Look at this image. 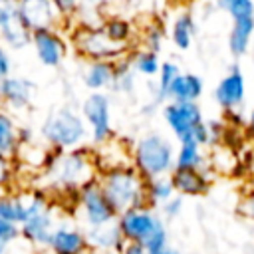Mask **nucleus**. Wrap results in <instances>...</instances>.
<instances>
[{
  "label": "nucleus",
  "mask_w": 254,
  "mask_h": 254,
  "mask_svg": "<svg viewBox=\"0 0 254 254\" xmlns=\"http://www.w3.org/2000/svg\"><path fill=\"white\" fill-rule=\"evenodd\" d=\"M99 183L109 202L117 210V214L127 208L151 210V200L145 190V181L141 179V175L133 165H125L101 173Z\"/></svg>",
  "instance_id": "nucleus-1"
},
{
  "label": "nucleus",
  "mask_w": 254,
  "mask_h": 254,
  "mask_svg": "<svg viewBox=\"0 0 254 254\" xmlns=\"http://www.w3.org/2000/svg\"><path fill=\"white\" fill-rule=\"evenodd\" d=\"M175 155L177 153L169 139H165L161 133H147L135 143L131 165L137 169L143 181H151L175 171Z\"/></svg>",
  "instance_id": "nucleus-2"
},
{
  "label": "nucleus",
  "mask_w": 254,
  "mask_h": 254,
  "mask_svg": "<svg viewBox=\"0 0 254 254\" xmlns=\"http://www.w3.org/2000/svg\"><path fill=\"white\" fill-rule=\"evenodd\" d=\"M52 187L62 190H77L89 183L93 177H97L93 169V157L87 147H77L73 151H67L60 157V161L46 171Z\"/></svg>",
  "instance_id": "nucleus-3"
},
{
  "label": "nucleus",
  "mask_w": 254,
  "mask_h": 254,
  "mask_svg": "<svg viewBox=\"0 0 254 254\" xmlns=\"http://www.w3.org/2000/svg\"><path fill=\"white\" fill-rule=\"evenodd\" d=\"M42 135L54 149L73 151L81 147L83 139L87 137L85 119L69 107L56 109L46 117L42 125Z\"/></svg>",
  "instance_id": "nucleus-4"
},
{
  "label": "nucleus",
  "mask_w": 254,
  "mask_h": 254,
  "mask_svg": "<svg viewBox=\"0 0 254 254\" xmlns=\"http://www.w3.org/2000/svg\"><path fill=\"white\" fill-rule=\"evenodd\" d=\"M77 202L83 214V220L89 228H99L105 224H111L117 220V210L109 202L107 194L101 189L99 175L93 177L89 183H85L77 192Z\"/></svg>",
  "instance_id": "nucleus-5"
},
{
  "label": "nucleus",
  "mask_w": 254,
  "mask_h": 254,
  "mask_svg": "<svg viewBox=\"0 0 254 254\" xmlns=\"http://www.w3.org/2000/svg\"><path fill=\"white\" fill-rule=\"evenodd\" d=\"M81 117L91 125V141L95 145H107L115 131L111 127V105L109 95L103 91H91L81 101Z\"/></svg>",
  "instance_id": "nucleus-6"
},
{
  "label": "nucleus",
  "mask_w": 254,
  "mask_h": 254,
  "mask_svg": "<svg viewBox=\"0 0 254 254\" xmlns=\"http://www.w3.org/2000/svg\"><path fill=\"white\" fill-rule=\"evenodd\" d=\"M75 48L81 56L89 58L91 62H117L119 58L125 56L127 48L125 46H119V44H113L99 28H83L77 32L75 36Z\"/></svg>",
  "instance_id": "nucleus-7"
},
{
  "label": "nucleus",
  "mask_w": 254,
  "mask_h": 254,
  "mask_svg": "<svg viewBox=\"0 0 254 254\" xmlns=\"http://www.w3.org/2000/svg\"><path fill=\"white\" fill-rule=\"evenodd\" d=\"M163 224V220L151 212V210H137V208H127L119 212L117 216V226L125 238V242H139L145 244L147 238Z\"/></svg>",
  "instance_id": "nucleus-8"
},
{
  "label": "nucleus",
  "mask_w": 254,
  "mask_h": 254,
  "mask_svg": "<svg viewBox=\"0 0 254 254\" xmlns=\"http://www.w3.org/2000/svg\"><path fill=\"white\" fill-rule=\"evenodd\" d=\"M163 117L167 121V125L171 127L173 135L179 139V143L183 139H189L192 137V131L204 123L202 121V111L198 107V103H165L163 105Z\"/></svg>",
  "instance_id": "nucleus-9"
},
{
  "label": "nucleus",
  "mask_w": 254,
  "mask_h": 254,
  "mask_svg": "<svg viewBox=\"0 0 254 254\" xmlns=\"http://www.w3.org/2000/svg\"><path fill=\"white\" fill-rule=\"evenodd\" d=\"M16 16L18 20L30 30H54L58 20V10L50 0H30V2H16Z\"/></svg>",
  "instance_id": "nucleus-10"
},
{
  "label": "nucleus",
  "mask_w": 254,
  "mask_h": 254,
  "mask_svg": "<svg viewBox=\"0 0 254 254\" xmlns=\"http://www.w3.org/2000/svg\"><path fill=\"white\" fill-rule=\"evenodd\" d=\"M32 46L40 64H44L46 67H58L65 56V42L56 28L32 32Z\"/></svg>",
  "instance_id": "nucleus-11"
},
{
  "label": "nucleus",
  "mask_w": 254,
  "mask_h": 254,
  "mask_svg": "<svg viewBox=\"0 0 254 254\" xmlns=\"http://www.w3.org/2000/svg\"><path fill=\"white\" fill-rule=\"evenodd\" d=\"M244 93H246L244 75L238 65H232V69L218 81L214 89V99L224 111H236L244 101Z\"/></svg>",
  "instance_id": "nucleus-12"
},
{
  "label": "nucleus",
  "mask_w": 254,
  "mask_h": 254,
  "mask_svg": "<svg viewBox=\"0 0 254 254\" xmlns=\"http://www.w3.org/2000/svg\"><path fill=\"white\" fill-rule=\"evenodd\" d=\"M2 42L8 44L14 50L24 48L26 44H32V32L18 20L16 16V2L2 4V26H0Z\"/></svg>",
  "instance_id": "nucleus-13"
},
{
  "label": "nucleus",
  "mask_w": 254,
  "mask_h": 254,
  "mask_svg": "<svg viewBox=\"0 0 254 254\" xmlns=\"http://www.w3.org/2000/svg\"><path fill=\"white\" fill-rule=\"evenodd\" d=\"M89 242L87 236L73 228V226H58L50 238L48 250L52 254H87L89 252Z\"/></svg>",
  "instance_id": "nucleus-14"
},
{
  "label": "nucleus",
  "mask_w": 254,
  "mask_h": 254,
  "mask_svg": "<svg viewBox=\"0 0 254 254\" xmlns=\"http://www.w3.org/2000/svg\"><path fill=\"white\" fill-rule=\"evenodd\" d=\"M54 230H56V226H54V210L50 206L40 214L28 216V220L20 226V236L30 244L48 248Z\"/></svg>",
  "instance_id": "nucleus-15"
},
{
  "label": "nucleus",
  "mask_w": 254,
  "mask_h": 254,
  "mask_svg": "<svg viewBox=\"0 0 254 254\" xmlns=\"http://www.w3.org/2000/svg\"><path fill=\"white\" fill-rule=\"evenodd\" d=\"M36 91V83L28 77L10 75L4 81H0V101H4L12 109H22L32 103Z\"/></svg>",
  "instance_id": "nucleus-16"
},
{
  "label": "nucleus",
  "mask_w": 254,
  "mask_h": 254,
  "mask_svg": "<svg viewBox=\"0 0 254 254\" xmlns=\"http://www.w3.org/2000/svg\"><path fill=\"white\" fill-rule=\"evenodd\" d=\"M169 177L173 181L175 192L183 196L204 194L210 187V177L204 169H175Z\"/></svg>",
  "instance_id": "nucleus-17"
},
{
  "label": "nucleus",
  "mask_w": 254,
  "mask_h": 254,
  "mask_svg": "<svg viewBox=\"0 0 254 254\" xmlns=\"http://www.w3.org/2000/svg\"><path fill=\"white\" fill-rule=\"evenodd\" d=\"M85 236H87L89 246L97 248L99 252H103V250H117V252H121L125 248V244H127L123 234H121V230H119V226H117V220L111 222V224L99 226V228H87Z\"/></svg>",
  "instance_id": "nucleus-18"
},
{
  "label": "nucleus",
  "mask_w": 254,
  "mask_h": 254,
  "mask_svg": "<svg viewBox=\"0 0 254 254\" xmlns=\"http://www.w3.org/2000/svg\"><path fill=\"white\" fill-rule=\"evenodd\" d=\"M202 89H204L202 77L194 73H179L169 89V99L175 103H189V101L196 103L198 97L202 95Z\"/></svg>",
  "instance_id": "nucleus-19"
},
{
  "label": "nucleus",
  "mask_w": 254,
  "mask_h": 254,
  "mask_svg": "<svg viewBox=\"0 0 254 254\" xmlns=\"http://www.w3.org/2000/svg\"><path fill=\"white\" fill-rule=\"evenodd\" d=\"M115 69H117V62H89L83 73L85 87H89L91 91H103L107 87H113Z\"/></svg>",
  "instance_id": "nucleus-20"
},
{
  "label": "nucleus",
  "mask_w": 254,
  "mask_h": 254,
  "mask_svg": "<svg viewBox=\"0 0 254 254\" xmlns=\"http://www.w3.org/2000/svg\"><path fill=\"white\" fill-rule=\"evenodd\" d=\"M254 36V18H246V20H234L230 34H228V48L230 54L240 58L248 52L250 48V40Z\"/></svg>",
  "instance_id": "nucleus-21"
},
{
  "label": "nucleus",
  "mask_w": 254,
  "mask_h": 254,
  "mask_svg": "<svg viewBox=\"0 0 254 254\" xmlns=\"http://www.w3.org/2000/svg\"><path fill=\"white\" fill-rule=\"evenodd\" d=\"M20 129L14 117L6 111H0V155L12 159L20 149Z\"/></svg>",
  "instance_id": "nucleus-22"
},
{
  "label": "nucleus",
  "mask_w": 254,
  "mask_h": 254,
  "mask_svg": "<svg viewBox=\"0 0 254 254\" xmlns=\"http://www.w3.org/2000/svg\"><path fill=\"white\" fill-rule=\"evenodd\" d=\"M204 167H206V159L200 151V145L192 137L183 139L175 155V169H204Z\"/></svg>",
  "instance_id": "nucleus-23"
},
{
  "label": "nucleus",
  "mask_w": 254,
  "mask_h": 254,
  "mask_svg": "<svg viewBox=\"0 0 254 254\" xmlns=\"http://www.w3.org/2000/svg\"><path fill=\"white\" fill-rule=\"evenodd\" d=\"M0 218L22 226L28 220L26 196L24 194H12V192L2 194L0 196Z\"/></svg>",
  "instance_id": "nucleus-24"
},
{
  "label": "nucleus",
  "mask_w": 254,
  "mask_h": 254,
  "mask_svg": "<svg viewBox=\"0 0 254 254\" xmlns=\"http://www.w3.org/2000/svg\"><path fill=\"white\" fill-rule=\"evenodd\" d=\"M194 32H196V24H194L192 14H190V12H181V14L175 18V22H173L171 40H173V44H175L179 50H189L190 44H192Z\"/></svg>",
  "instance_id": "nucleus-25"
},
{
  "label": "nucleus",
  "mask_w": 254,
  "mask_h": 254,
  "mask_svg": "<svg viewBox=\"0 0 254 254\" xmlns=\"http://www.w3.org/2000/svg\"><path fill=\"white\" fill-rule=\"evenodd\" d=\"M145 190H147V196H149L151 204H165L167 200H171L177 194L169 175L145 181Z\"/></svg>",
  "instance_id": "nucleus-26"
},
{
  "label": "nucleus",
  "mask_w": 254,
  "mask_h": 254,
  "mask_svg": "<svg viewBox=\"0 0 254 254\" xmlns=\"http://www.w3.org/2000/svg\"><path fill=\"white\" fill-rule=\"evenodd\" d=\"M101 30H103V34H105L113 44H119V46H127L129 40L133 38V28H131V24H129L125 18H119V16L107 18V20L101 24Z\"/></svg>",
  "instance_id": "nucleus-27"
},
{
  "label": "nucleus",
  "mask_w": 254,
  "mask_h": 254,
  "mask_svg": "<svg viewBox=\"0 0 254 254\" xmlns=\"http://www.w3.org/2000/svg\"><path fill=\"white\" fill-rule=\"evenodd\" d=\"M179 73H181V69H179L177 64H173V62H163L161 64L157 89H155V103H163L165 99H169V89H171V85H173V81L177 79Z\"/></svg>",
  "instance_id": "nucleus-28"
},
{
  "label": "nucleus",
  "mask_w": 254,
  "mask_h": 254,
  "mask_svg": "<svg viewBox=\"0 0 254 254\" xmlns=\"http://www.w3.org/2000/svg\"><path fill=\"white\" fill-rule=\"evenodd\" d=\"M133 71H139L143 75H159L161 71V62L159 56L151 50H139L133 54V58L129 60Z\"/></svg>",
  "instance_id": "nucleus-29"
},
{
  "label": "nucleus",
  "mask_w": 254,
  "mask_h": 254,
  "mask_svg": "<svg viewBox=\"0 0 254 254\" xmlns=\"http://www.w3.org/2000/svg\"><path fill=\"white\" fill-rule=\"evenodd\" d=\"M218 8L232 16V20H246L254 18V2L252 0H218Z\"/></svg>",
  "instance_id": "nucleus-30"
},
{
  "label": "nucleus",
  "mask_w": 254,
  "mask_h": 254,
  "mask_svg": "<svg viewBox=\"0 0 254 254\" xmlns=\"http://www.w3.org/2000/svg\"><path fill=\"white\" fill-rule=\"evenodd\" d=\"M135 85L133 79V67L129 60H121V64L117 62V69H115V81H113V89L121 91V93H131Z\"/></svg>",
  "instance_id": "nucleus-31"
},
{
  "label": "nucleus",
  "mask_w": 254,
  "mask_h": 254,
  "mask_svg": "<svg viewBox=\"0 0 254 254\" xmlns=\"http://www.w3.org/2000/svg\"><path fill=\"white\" fill-rule=\"evenodd\" d=\"M18 236H20V226L0 218V240L6 242V244H10V242H14Z\"/></svg>",
  "instance_id": "nucleus-32"
},
{
  "label": "nucleus",
  "mask_w": 254,
  "mask_h": 254,
  "mask_svg": "<svg viewBox=\"0 0 254 254\" xmlns=\"http://www.w3.org/2000/svg\"><path fill=\"white\" fill-rule=\"evenodd\" d=\"M161 210H163V214H165L167 218H175V216H179L181 210H183V198H181L179 194H175L171 200H167L165 204H161Z\"/></svg>",
  "instance_id": "nucleus-33"
},
{
  "label": "nucleus",
  "mask_w": 254,
  "mask_h": 254,
  "mask_svg": "<svg viewBox=\"0 0 254 254\" xmlns=\"http://www.w3.org/2000/svg\"><path fill=\"white\" fill-rule=\"evenodd\" d=\"M238 212L242 216H246L248 220H254V192L252 190L248 194H244L242 200L238 202Z\"/></svg>",
  "instance_id": "nucleus-34"
},
{
  "label": "nucleus",
  "mask_w": 254,
  "mask_h": 254,
  "mask_svg": "<svg viewBox=\"0 0 254 254\" xmlns=\"http://www.w3.org/2000/svg\"><path fill=\"white\" fill-rule=\"evenodd\" d=\"M10 69H12V60L8 50L4 48V44L0 42V81H4L6 77H10Z\"/></svg>",
  "instance_id": "nucleus-35"
},
{
  "label": "nucleus",
  "mask_w": 254,
  "mask_h": 254,
  "mask_svg": "<svg viewBox=\"0 0 254 254\" xmlns=\"http://www.w3.org/2000/svg\"><path fill=\"white\" fill-rule=\"evenodd\" d=\"M192 139L202 147V145H210V129L208 123H200L194 131H192Z\"/></svg>",
  "instance_id": "nucleus-36"
},
{
  "label": "nucleus",
  "mask_w": 254,
  "mask_h": 254,
  "mask_svg": "<svg viewBox=\"0 0 254 254\" xmlns=\"http://www.w3.org/2000/svg\"><path fill=\"white\" fill-rule=\"evenodd\" d=\"M12 179V167H10V159L0 155V189L6 187Z\"/></svg>",
  "instance_id": "nucleus-37"
},
{
  "label": "nucleus",
  "mask_w": 254,
  "mask_h": 254,
  "mask_svg": "<svg viewBox=\"0 0 254 254\" xmlns=\"http://www.w3.org/2000/svg\"><path fill=\"white\" fill-rule=\"evenodd\" d=\"M52 2H54V8L58 10L60 16H67V14L75 12V8H77V4L73 0H52Z\"/></svg>",
  "instance_id": "nucleus-38"
},
{
  "label": "nucleus",
  "mask_w": 254,
  "mask_h": 254,
  "mask_svg": "<svg viewBox=\"0 0 254 254\" xmlns=\"http://www.w3.org/2000/svg\"><path fill=\"white\" fill-rule=\"evenodd\" d=\"M121 254H147V248L139 242H127L125 248L121 250Z\"/></svg>",
  "instance_id": "nucleus-39"
},
{
  "label": "nucleus",
  "mask_w": 254,
  "mask_h": 254,
  "mask_svg": "<svg viewBox=\"0 0 254 254\" xmlns=\"http://www.w3.org/2000/svg\"><path fill=\"white\" fill-rule=\"evenodd\" d=\"M248 135H250V137H252V141H254V107H252L250 117H248Z\"/></svg>",
  "instance_id": "nucleus-40"
},
{
  "label": "nucleus",
  "mask_w": 254,
  "mask_h": 254,
  "mask_svg": "<svg viewBox=\"0 0 254 254\" xmlns=\"http://www.w3.org/2000/svg\"><path fill=\"white\" fill-rule=\"evenodd\" d=\"M8 246H10V244H6V242L0 240V254H6V252H8Z\"/></svg>",
  "instance_id": "nucleus-41"
},
{
  "label": "nucleus",
  "mask_w": 254,
  "mask_h": 254,
  "mask_svg": "<svg viewBox=\"0 0 254 254\" xmlns=\"http://www.w3.org/2000/svg\"><path fill=\"white\" fill-rule=\"evenodd\" d=\"M163 254H183V252L181 250H175V248H167Z\"/></svg>",
  "instance_id": "nucleus-42"
},
{
  "label": "nucleus",
  "mask_w": 254,
  "mask_h": 254,
  "mask_svg": "<svg viewBox=\"0 0 254 254\" xmlns=\"http://www.w3.org/2000/svg\"><path fill=\"white\" fill-rule=\"evenodd\" d=\"M97 254H121V252H117V250H103V252H97Z\"/></svg>",
  "instance_id": "nucleus-43"
},
{
  "label": "nucleus",
  "mask_w": 254,
  "mask_h": 254,
  "mask_svg": "<svg viewBox=\"0 0 254 254\" xmlns=\"http://www.w3.org/2000/svg\"><path fill=\"white\" fill-rule=\"evenodd\" d=\"M0 26H2V2H0Z\"/></svg>",
  "instance_id": "nucleus-44"
},
{
  "label": "nucleus",
  "mask_w": 254,
  "mask_h": 254,
  "mask_svg": "<svg viewBox=\"0 0 254 254\" xmlns=\"http://www.w3.org/2000/svg\"><path fill=\"white\" fill-rule=\"evenodd\" d=\"M165 252V250H163ZM163 252H147V254H163Z\"/></svg>",
  "instance_id": "nucleus-45"
},
{
  "label": "nucleus",
  "mask_w": 254,
  "mask_h": 254,
  "mask_svg": "<svg viewBox=\"0 0 254 254\" xmlns=\"http://www.w3.org/2000/svg\"><path fill=\"white\" fill-rule=\"evenodd\" d=\"M252 192H254V189H252Z\"/></svg>",
  "instance_id": "nucleus-46"
}]
</instances>
